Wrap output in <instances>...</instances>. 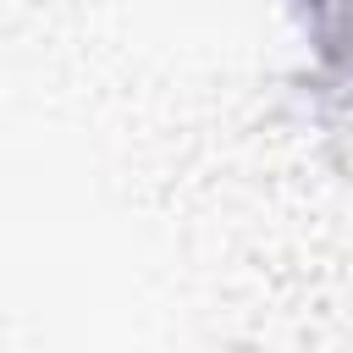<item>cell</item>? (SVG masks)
I'll use <instances>...</instances> for the list:
<instances>
[{"instance_id":"1","label":"cell","mask_w":353,"mask_h":353,"mask_svg":"<svg viewBox=\"0 0 353 353\" xmlns=\"http://www.w3.org/2000/svg\"><path fill=\"white\" fill-rule=\"evenodd\" d=\"M320 83L353 94V0H292Z\"/></svg>"}]
</instances>
